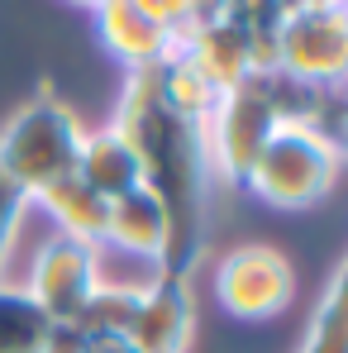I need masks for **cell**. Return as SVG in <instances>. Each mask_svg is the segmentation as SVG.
I'll use <instances>...</instances> for the list:
<instances>
[{"label": "cell", "instance_id": "obj_20", "mask_svg": "<svg viewBox=\"0 0 348 353\" xmlns=\"http://www.w3.org/2000/svg\"><path fill=\"white\" fill-rule=\"evenodd\" d=\"M43 353H86V334H81L76 325H53Z\"/></svg>", "mask_w": 348, "mask_h": 353}, {"label": "cell", "instance_id": "obj_7", "mask_svg": "<svg viewBox=\"0 0 348 353\" xmlns=\"http://www.w3.org/2000/svg\"><path fill=\"white\" fill-rule=\"evenodd\" d=\"M105 282L101 272V248L96 243H81V239L53 234L39 253H34V268H29V296L43 305V315L53 325H72L86 301L96 296V287Z\"/></svg>", "mask_w": 348, "mask_h": 353}, {"label": "cell", "instance_id": "obj_17", "mask_svg": "<svg viewBox=\"0 0 348 353\" xmlns=\"http://www.w3.org/2000/svg\"><path fill=\"white\" fill-rule=\"evenodd\" d=\"M139 296H143V282H101L96 296L86 301V310L72 325L86 339H96V334H129L134 310H139Z\"/></svg>", "mask_w": 348, "mask_h": 353}, {"label": "cell", "instance_id": "obj_2", "mask_svg": "<svg viewBox=\"0 0 348 353\" xmlns=\"http://www.w3.org/2000/svg\"><path fill=\"white\" fill-rule=\"evenodd\" d=\"M81 139H86V129H81L76 110L62 105L53 86H39V96L24 101L0 129V172L34 201L53 181L76 172Z\"/></svg>", "mask_w": 348, "mask_h": 353}, {"label": "cell", "instance_id": "obj_14", "mask_svg": "<svg viewBox=\"0 0 348 353\" xmlns=\"http://www.w3.org/2000/svg\"><path fill=\"white\" fill-rule=\"evenodd\" d=\"M53 320L24 282H0V353H43Z\"/></svg>", "mask_w": 348, "mask_h": 353}, {"label": "cell", "instance_id": "obj_5", "mask_svg": "<svg viewBox=\"0 0 348 353\" xmlns=\"http://www.w3.org/2000/svg\"><path fill=\"white\" fill-rule=\"evenodd\" d=\"M277 77L305 91L348 86V5L339 0H287L277 34Z\"/></svg>", "mask_w": 348, "mask_h": 353}, {"label": "cell", "instance_id": "obj_8", "mask_svg": "<svg viewBox=\"0 0 348 353\" xmlns=\"http://www.w3.org/2000/svg\"><path fill=\"white\" fill-rule=\"evenodd\" d=\"M191 334H196V310H191L186 282L167 277V272L143 282L134 325H129V344L139 353H186Z\"/></svg>", "mask_w": 348, "mask_h": 353}, {"label": "cell", "instance_id": "obj_19", "mask_svg": "<svg viewBox=\"0 0 348 353\" xmlns=\"http://www.w3.org/2000/svg\"><path fill=\"white\" fill-rule=\"evenodd\" d=\"M34 201L10 181V176L0 172V268H5V253H10V243H14V230H19V220H24V210H29Z\"/></svg>", "mask_w": 348, "mask_h": 353}, {"label": "cell", "instance_id": "obj_11", "mask_svg": "<svg viewBox=\"0 0 348 353\" xmlns=\"http://www.w3.org/2000/svg\"><path fill=\"white\" fill-rule=\"evenodd\" d=\"M76 176L101 196V201H119L129 191L143 186V168H139V153L134 143L119 134L115 124L105 129H91L81 139V153H76Z\"/></svg>", "mask_w": 348, "mask_h": 353}, {"label": "cell", "instance_id": "obj_4", "mask_svg": "<svg viewBox=\"0 0 348 353\" xmlns=\"http://www.w3.org/2000/svg\"><path fill=\"white\" fill-rule=\"evenodd\" d=\"M291 115V101L277 91V77H248L220 96V105L201 124L210 172H220L229 186H243L258 153L277 134V124Z\"/></svg>", "mask_w": 348, "mask_h": 353}, {"label": "cell", "instance_id": "obj_16", "mask_svg": "<svg viewBox=\"0 0 348 353\" xmlns=\"http://www.w3.org/2000/svg\"><path fill=\"white\" fill-rule=\"evenodd\" d=\"M158 91H163V101L172 105L176 115L191 119V124H205L210 110L220 105V91H215L191 62L181 58V53H172V58L158 67Z\"/></svg>", "mask_w": 348, "mask_h": 353}, {"label": "cell", "instance_id": "obj_23", "mask_svg": "<svg viewBox=\"0 0 348 353\" xmlns=\"http://www.w3.org/2000/svg\"><path fill=\"white\" fill-rule=\"evenodd\" d=\"M339 96H344V101H348V86H344V91H339Z\"/></svg>", "mask_w": 348, "mask_h": 353}, {"label": "cell", "instance_id": "obj_9", "mask_svg": "<svg viewBox=\"0 0 348 353\" xmlns=\"http://www.w3.org/2000/svg\"><path fill=\"white\" fill-rule=\"evenodd\" d=\"M96 14V39L105 43V53L124 62L129 72H153L176 53V39L163 34L148 14H139L129 0H105Z\"/></svg>", "mask_w": 348, "mask_h": 353}, {"label": "cell", "instance_id": "obj_22", "mask_svg": "<svg viewBox=\"0 0 348 353\" xmlns=\"http://www.w3.org/2000/svg\"><path fill=\"white\" fill-rule=\"evenodd\" d=\"M72 5H81V10H101L105 0H72Z\"/></svg>", "mask_w": 348, "mask_h": 353}, {"label": "cell", "instance_id": "obj_1", "mask_svg": "<svg viewBox=\"0 0 348 353\" xmlns=\"http://www.w3.org/2000/svg\"><path fill=\"white\" fill-rule=\"evenodd\" d=\"M115 129L134 143L143 186L158 196L167 215V248L158 272L191 277V268L205 253V205H210V158H205V134L201 124L181 119L158 91V67L153 72H129L124 96H119Z\"/></svg>", "mask_w": 348, "mask_h": 353}, {"label": "cell", "instance_id": "obj_10", "mask_svg": "<svg viewBox=\"0 0 348 353\" xmlns=\"http://www.w3.org/2000/svg\"><path fill=\"white\" fill-rule=\"evenodd\" d=\"M176 53L191 62L220 96L234 91L238 81H248V77H258V67H253V48H248V39L234 29L229 14H220V19H210V24H201V29H191L181 43H176Z\"/></svg>", "mask_w": 348, "mask_h": 353}, {"label": "cell", "instance_id": "obj_13", "mask_svg": "<svg viewBox=\"0 0 348 353\" xmlns=\"http://www.w3.org/2000/svg\"><path fill=\"white\" fill-rule=\"evenodd\" d=\"M34 205H43L48 210V220L58 225V234L67 239H81V243H96L101 248V234H105V210H110V201H101L81 176H62L53 181L48 191H39L34 196Z\"/></svg>", "mask_w": 348, "mask_h": 353}, {"label": "cell", "instance_id": "obj_3", "mask_svg": "<svg viewBox=\"0 0 348 353\" xmlns=\"http://www.w3.org/2000/svg\"><path fill=\"white\" fill-rule=\"evenodd\" d=\"M339 168H344L339 143L315 119L287 115L267 139V148L258 153L243 186L272 210H305L329 196V186L339 181Z\"/></svg>", "mask_w": 348, "mask_h": 353}, {"label": "cell", "instance_id": "obj_6", "mask_svg": "<svg viewBox=\"0 0 348 353\" xmlns=\"http://www.w3.org/2000/svg\"><path fill=\"white\" fill-rule=\"evenodd\" d=\"M215 301L234 320H272L296 301V268L277 243H238L215 263Z\"/></svg>", "mask_w": 348, "mask_h": 353}, {"label": "cell", "instance_id": "obj_15", "mask_svg": "<svg viewBox=\"0 0 348 353\" xmlns=\"http://www.w3.org/2000/svg\"><path fill=\"white\" fill-rule=\"evenodd\" d=\"M296 353H348V258L334 268Z\"/></svg>", "mask_w": 348, "mask_h": 353}, {"label": "cell", "instance_id": "obj_21", "mask_svg": "<svg viewBox=\"0 0 348 353\" xmlns=\"http://www.w3.org/2000/svg\"><path fill=\"white\" fill-rule=\"evenodd\" d=\"M86 353H139L129 344V334H96V339H86Z\"/></svg>", "mask_w": 348, "mask_h": 353}, {"label": "cell", "instance_id": "obj_24", "mask_svg": "<svg viewBox=\"0 0 348 353\" xmlns=\"http://www.w3.org/2000/svg\"><path fill=\"white\" fill-rule=\"evenodd\" d=\"M339 5H348V0H339Z\"/></svg>", "mask_w": 348, "mask_h": 353}, {"label": "cell", "instance_id": "obj_12", "mask_svg": "<svg viewBox=\"0 0 348 353\" xmlns=\"http://www.w3.org/2000/svg\"><path fill=\"white\" fill-rule=\"evenodd\" d=\"M101 248H119V253L163 263V248H167V215H163V205H158V196H153L148 186H139V191L110 201Z\"/></svg>", "mask_w": 348, "mask_h": 353}, {"label": "cell", "instance_id": "obj_18", "mask_svg": "<svg viewBox=\"0 0 348 353\" xmlns=\"http://www.w3.org/2000/svg\"><path fill=\"white\" fill-rule=\"evenodd\" d=\"M129 5H134L139 14H148L163 34H172L176 43H181L191 29H201V24L220 19L229 0H129Z\"/></svg>", "mask_w": 348, "mask_h": 353}]
</instances>
